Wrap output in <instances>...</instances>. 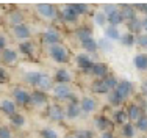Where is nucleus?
I'll return each mask as SVG.
<instances>
[{"instance_id": "f257e3e1", "label": "nucleus", "mask_w": 147, "mask_h": 138, "mask_svg": "<svg viewBox=\"0 0 147 138\" xmlns=\"http://www.w3.org/2000/svg\"><path fill=\"white\" fill-rule=\"evenodd\" d=\"M49 54H50L52 60L57 63H67L69 61V52L63 44H55L49 47Z\"/></svg>"}, {"instance_id": "f03ea898", "label": "nucleus", "mask_w": 147, "mask_h": 138, "mask_svg": "<svg viewBox=\"0 0 147 138\" xmlns=\"http://www.w3.org/2000/svg\"><path fill=\"white\" fill-rule=\"evenodd\" d=\"M133 90H135V88H133L131 82H128V80H121V82L117 83V86L114 88L113 91L117 94L119 97H121V101L124 102L125 99L130 97L131 94H133Z\"/></svg>"}, {"instance_id": "7ed1b4c3", "label": "nucleus", "mask_w": 147, "mask_h": 138, "mask_svg": "<svg viewBox=\"0 0 147 138\" xmlns=\"http://www.w3.org/2000/svg\"><path fill=\"white\" fill-rule=\"evenodd\" d=\"M13 97H14L17 105H30L31 104V93L22 86H17L13 90Z\"/></svg>"}, {"instance_id": "20e7f679", "label": "nucleus", "mask_w": 147, "mask_h": 138, "mask_svg": "<svg viewBox=\"0 0 147 138\" xmlns=\"http://www.w3.org/2000/svg\"><path fill=\"white\" fill-rule=\"evenodd\" d=\"M42 41L47 46L59 44V41H61V35H59V31L57 30V28H47V30L42 33Z\"/></svg>"}, {"instance_id": "39448f33", "label": "nucleus", "mask_w": 147, "mask_h": 138, "mask_svg": "<svg viewBox=\"0 0 147 138\" xmlns=\"http://www.w3.org/2000/svg\"><path fill=\"white\" fill-rule=\"evenodd\" d=\"M36 11L44 19H53L57 16V8L53 5H50V3H39V5H36Z\"/></svg>"}, {"instance_id": "423d86ee", "label": "nucleus", "mask_w": 147, "mask_h": 138, "mask_svg": "<svg viewBox=\"0 0 147 138\" xmlns=\"http://www.w3.org/2000/svg\"><path fill=\"white\" fill-rule=\"evenodd\" d=\"M47 116L52 119V121H55V122H61L63 119H64V116H66V111L63 110L58 104H53V105H50V107H49Z\"/></svg>"}, {"instance_id": "0eeeda50", "label": "nucleus", "mask_w": 147, "mask_h": 138, "mask_svg": "<svg viewBox=\"0 0 147 138\" xmlns=\"http://www.w3.org/2000/svg\"><path fill=\"white\" fill-rule=\"evenodd\" d=\"M13 35H14V38H17L20 42H24V41H27L30 38L31 30H30V27L27 25V24H22V25L13 27Z\"/></svg>"}, {"instance_id": "6e6552de", "label": "nucleus", "mask_w": 147, "mask_h": 138, "mask_svg": "<svg viewBox=\"0 0 147 138\" xmlns=\"http://www.w3.org/2000/svg\"><path fill=\"white\" fill-rule=\"evenodd\" d=\"M77 65H78V68L82 69L83 72H91V71H92L94 63L91 61V56L89 55L78 54V55H77Z\"/></svg>"}, {"instance_id": "1a4fd4ad", "label": "nucleus", "mask_w": 147, "mask_h": 138, "mask_svg": "<svg viewBox=\"0 0 147 138\" xmlns=\"http://www.w3.org/2000/svg\"><path fill=\"white\" fill-rule=\"evenodd\" d=\"M80 108H82V113H85V115L96 111V108H97L96 99H94V97H89V96H85L82 101H80Z\"/></svg>"}, {"instance_id": "9d476101", "label": "nucleus", "mask_w": 147, "mask_h": 138, "mask_svg": "<svg viewBox=\"0 0 147 138\" xmlns=\"http://www.w3.org/2000/svg\"><path fill=\"white\" fill-rule=\"evenodd\" d=\"M71 94H72V91H71V86H69V85H55L53 86L55 99H59V101H63V99H69Z\"/></svg>"}, {"instance_id": "9b49d317", "label": "nucleus", "mask_w": 147, "mask_h": 138, "mask_svg": "<svg viewBox=\"0 0 147 138\" xmlns=\"http://www.w3.org/2000/svg\"><path fill=\"white\" fill-rule=\"evenodd\" d=\"M49 102V97L47 94L44 93V91H33L31 93V104L36 105V107H44V105H47Z\"/></svg>"}, {"instance_id": "f8f14e48", "label": "nucleus", "mask_w": 147, "mask_h": 138, "mask_svg": "<svg viewBox=\"0 0 147 138\" xmlns=\"http://www.w3.org/2000/svg\"><path fill=\"white\" fill-rule=\"evenodd\" d=\"M61 17H63V20H64V22L74 24V22H77V19H78V14L74 11L71 5H66L64 8L61 10Z\"/></svg>"}, {"instance_id": "ddd939ff", "label": "nucleus", "mask_w": 147, "mask_h": 138, "mask_svg": "<svg viewBox=\"0 0 147 138\" xmlns=\"http://www.w3.org/2000/svg\"><path fill=\"white\" fill-rule=\"evenodd\" d=\"M0 60H2L5 65L8 66H13L14 63L17 61V52L13 50V49H5L2 50V55H0Z\"/></svg>"}, {"instance_id": "4468645a", "label": "nucleus", "mask_w": 147, "mask_h": 138, "mask_svg": "<svg viewBox=\"0 0 147 138\" xmlns=\"http://www.w3.org/2000/svg\"><path fill=\"white\" fill-rule=\"evenodd\" d=\"M0 111L11 118L13 115H16V104L9 99H3V101H0Z\"/></svg>"}, {"instance_id": "2eb2a0df", "label": "nucleus", "mask_w": 147, "mask_h": 138, "mask_svg": "<svg viewBox=\"0 0 147 138\" xmlns=\"http://www.w3.org/2000/svg\"><path fill=\"white\" fill-rule=\"evenodd\" d=\"M91 72L97 77V80H103L105 77H108V66L105 63H94Z\"/></svg>"}, {"instance_id": "dca6fc26", "label": "nucleus", "mask_w": 147, "mask_h": 138, "mask_svg": "<svg viewBox=\"0 0 147 138\" xmlns=\"http://www.w3.org/2000/svg\"><path fill=\"white\" fill-rule=\"evenodd\" d=\"M6 17H8L6 20H8L13 27H17V25H22L24 24V13L19 11V10H13V11H9V14Z\"/></svg>"}, {"instance_id": "f3484780", "label": "nucleus", "mask_w": 147, "mask_h": 138, "mask_svg": "<svg viewBox=\"0 0 147 138\" xmlns=\"http://www.w3.org/2000/svg\"><path fill=\"white\" fill-rule=\"evenodd\" d=\"M127 118L130 119V121H138L139 118H141L142 116V110H141V107H139V105H136V104H130L127 107Z\"/></svg>"}, {"instance_id": "a211bd4d", "label": "nucleus", "mask_w": 147, "mask_h": 138, "mask_svg": "<svg viewBox=\"0 0 147 138\" xmlns=\"http://www.w3.org/2000/svg\"><path fill=\"white\" fill-rule=\"evenodd\" d=\"M38 88H39V91H44V93L49 90H53V80H52V77L47 75V74H41Z\"/></svg>"}, {"instance_id": "6ab92c4d", "label": "nucleus", "mask_w": 147, "mask_h": 138, "mask_svg": "<svg viewBox=\"0 0 147 138\" xmlns=\"http://www.w3.org/2000/svg\"><path fill=\"white\" fill-rule=\"evenodd\" d=\"M55 82L57 85H69L71 82V74L67 69H58L55 72Z\"/></svg>"}, {"instance_id": "aec40b11", "label": "nucleus", "mask_w": 147, "mask_h": 138, "mask_svg": "<svg viewBox=\"0 0 147 138\" xmlns=\"http://www.w3.org/2000/svg\"><path fill=\"white\" fill-rule=\"evenodd\" d=\"M119 10H121L124 20H127V22H130V20H133L136 17V10L131 5H122V8H119Z\"/></svg>"}, {"instance_id": "412c9836", "label": "nucleus", "mask_w": 147, "mask_h": 138, "mask_svg": "<svg viewBox=\"0 0 147 138\" xmlns=\"http://www.w3.org/2000/svg\"><path fill=\"white\" fill-rule=\"evenodd\" d=\"M94 124L99 130H102V132H108V130L111 129V121L107 118V116H97L96 121H94Z\"/></svg>"}, {"instance_id": "4be33fe9", "label": "nucleus", "mask_w": 147, "mask_h": 138, "mask_svg": "<svg viewBox=\"0 0 147 138\" xmlns=\"http://www.w3.org/2000/svg\"><path fill=\"white\" fill-rule=\"evenodd\" d=\"M133 65L138 71H147V54H138L133 58Z\"/></svg>"}, {"instance_id": "5701e85b", "label": "nucleus", "mask_w": 147, "mask_h": 138, "mask_svg": "<svg viewBox=\"0 0 147 138\" xmlns=\"http://www.w3.org/2000/svg\"><path fill=\"white\" fill-rule=\"evenodd\" d=\"M82 115V108H80V104H69L67 108H66V118L67 119H75Z\"/></svg>"}, {"instance_id": "b1692460", "label": "nucleus", "mask_w": 147, "mask_h": 138, "mask_svg": "<svg viewBox=\"0 0 147 138\" xmlns=\"http://www.w3.org/2000/svg\"><path fill=\"white\" fill-rule=\"evenodd\" d=\"M82 47L85 49L86 52H89V54H94V52H97L99 46H97V41L91 36V38H86V39L82 41Z\"/></svg>"}, {"instance_id": "393cba45", "label": "nucleus", "mask_w": 147, "mask_h": 138, "mask_svg": "<svg viewBox=\"0 0 147 138\" xmlns=\"http://www.w3.org/2000/svg\"><path fill=\"white\" fill-rule=\"evenodd\" d=\"M19 50L25 56H33L34 55V44L31 41H24L19 44Z\"/></svg>"}, {"instance_id": "a878e982", "label": "nucleus", "mask_w": 147, "mask_h": 138, "mask_svg": "<svg viewBox=\"0 0 147 138\" xmlns=\"http://www.w3.org/2000/svg\"><path fill=\"white\" fill-rule=\"evenodd\" d=\"M92 91L96 94H107V93H110V88L107 86V83L103 80H96L92 83Z\"/></svg>"}, {"instance_id": "bb28decb", "label": "nucleus", "mask_w": 147, "mask_h": 138, "mask_svg": "<svg viewBox=\"0 0 147 138\" xmlns=\"http://www.w3.org/2000/svg\"><path fill=\"white\" fill-rule=\"evenodd\" d=\"M128 28H130V33H131V31L139 33V31L144 30V22H142V19H139V17L136 16L133 20H130V22H128Z\"/></svg>"}, {"instance_id": "cd10ccee", "label": "nucleus", "mask_w": 147, "mask_h": 138, "mask_svg": "<svg viewBox=\"0 0 147 138\" xmlns=\"http://www.w3.org/2000/svg\"><path fill=\"white\" fill-rule=\"evenodd\" d=\"M108 22H110L111 27H117L119 24L124 22V17H122V14H121V10H116L114 13H111L110 16H108Z\"/></svg>"}, {"instance_id": "c85d7f7f", "label": "nucleus", "mask_w": 147, "mask_h": 138, "mask_svg": "<svg viewBox=\"0 0 147 138\" xmlns=\"http://www.w3.org/2000/svg\"><path fill=\"white\" fill-rule=\"evenodd\" d=\"M136 135V126L131 124V122H125L122 126V137L125 138H135Z\"/></svg>"}, {"instance_id": "c756f323", "label": "nucleus", "mask_w": 147, "mask_h": 138, "mask_svg": "<svg viewBox=\"0 0 147 138\" xmlns=\"http://www.w3.org/2000/svg\"><path fill=\"white\" fill-rule=\"evenodd\" d=\"M41 74L42 72H36V71H31L25 75V82L31 85V86H38V83H39V79H41Z\"/></svg>"}, {"instance_id": "7c9ffc66", "label": "nucleus", "mask_w": 147, "mask_h": 138, "mask_svg": "<svg viewBox=\"0 0 147 138\" xmlns=\"http://www.w3.org/2000/svg\"><path fill=\"white\" fill-rule=\"evenodd\" d=\"M105 38L107 39H110V41H117V39H121V33H119V30H117V27H108L107 30H105Z\"/></svg>"}, {"instance_id": "2f4dec72", "label": "nucleus", "mask_w": 147, "mask_h": 138, "mask_svg": "<svg viewBox=\"0 0 147 138\" xmlns=\"http://www.w3.org/2000/svg\"><path fill=\"white\" fill-rule=\"evenodd\" d=\"M113 119H114V122H116V124H125V122L128 121V118H127V111L122 110V108H119V110L114 111Z\"/></svg>"}, {"instance_id": "473e14b6", "label": "nucleus", "mask_w": 147, "mask_h": 138, "mask_svg": "<svg viewBox=\"0 0 147 138\" xmlns=\"http://www.w3.org/2000/svg\"><path fill=\"white\" fill-rule=\"evenodd\" d=\"M119 41H121V42H122V46H125V47H131V46L136 42V38H135V35H133V33L127 31V33L122 35Z\"/></svg>"}, {"instance_id": "72a5a7b5", "label": "nucleus", "mask_w": 147, "mask_h": 138, "mask_svg": "<svg viewBox=\"0 0 147 138\" xmlns=\"http://www.w3.org/2000/svg\"><path fill=\"white\" fill-rule=\"evenodd\" d=\"M9 121H11V124L14 127H22L25 124V116L20 115V113H16V115H13L11 118H9Z\"/></svg>"}, {"instance_id": "f704fd0d", "label": "nucleus", "mask_w": 147, "mask_h": 138, "mask_svg": "<svg viewBox=\"0 0 147 138\" xmlns=\"http://www.w3.org/2000/svg\"><path fill=\"white\" fill-rule=\"evenodd\" d=\"M94 22H96L99 27H103L105 24L108 22V17H107V14H105L103 11H99V13H96V14H94Z\"/></svg>"}, {"instance_id": "c9c22d12", "label": "nucleus", "mask_w": 147, "mask_h": 138, "mask_svg": "<svg viewBox=\"0 0 147 138\" xmlns=\"http://www.w3.org/2000/svg\"><path fill=\"white\" fill-rule=\"evenodd\" d=\"M75 35H77V38H78L80 42H82L83 39H86V38H91V36H92L89 28H78V30L75 31Z\"/></svg>"}, {"instance_id": "e433bc0d", "label": "nucleus", "mask_w": 147, "mask_h": 138, "mask_svg": "<svg viewBox=\"0 0 147 138\" xmlns=\"http://www.w3.org/2000/svg\"><path fill=\"white\" fill-rule=\"evenodd\" d=\"M71 6H72V10L78 14V16H80V14H86V13H88V5H85V3H72Z\"/></svg>"}, {"instance_id": "4c0bfd02", "label": "nucleus", "mask_w": 147, "mask_h": 138, "mask_svg": "<svg viewBox=\"0 0 147 138\" xmlns=\"http://www.w3.org/2000/svg\"><path fill=\"white\" fill-rule=\"evenodd\" d=\"M136 129L141 130V132H147V115H142L141 118L136 121Z\"/></svg>"}, {"instance_id": "58836bf2", "label": "nucleus", "mask_w": 147, "mask_h": 138, "mask_svg": "<svg viewBox=\"0 0 147 138\" xmlns=\"http://www.w3.org/2000/svg\"><path fill=\"white\" fill-rule=\"evenodd\" d=\"M103 82L107 83V86L110 88V91H111V90H114V88L117 86L119 80H117L114 75H108V77H105V79H103Z\"/></svg>"}, {"instance_id": "ea45409f", "label": "nucleus", "mask_w": 147, "mask_h": 138, "mask_svg": "<svg viewBox=\"0 0 147 138\" xmlns=\"http://www.w3.org/2000/svg\"><path fill=\"white\" fill-rule=\"evenodd\" d=\"M108 101H110V104L111 105H114V107H119V105L122 104V101H121V97L117 96L114 91H110V96H108Z\"/></svg>"}, {"instance_id": "a19ab883", "label": "nucleus", "mask_w": 147, "mask_h": 138, "mask_svg": "<svg viewBox=\"0 0 147 138\" xmlns=\"http://www.w3.org/2000/svg\"><path fill=\"white\" fill-rule=\"evenodd\" d=\"M41 137L42 138H58V133L55 132L53 129H47V127H45V129L41 130Z\"/></svg>"}, {"instance_id": "79ce46f5", "label": "nucleus", "mask_w": 147, "mask_h": 138, "mask_svg": "<svg viewBox=\"0 0 147 138\" xmlns=\"http://www.w3.org/2000/svg\"><path fill=\"white\" fill-rule=\"evenodd\" d=\"M97 46H99V49H102L103 52H108V50H111L110 39H107V38H103V39H100L99 42H97Z\"/></svg>"}, {"instance_id": "37998d69", "label": "nucleus", "mask_w": 147, "mask_h": 138, "mask_svg": "<svg viewBox=\"0 0 147 138\" xmlns=\"http://www.w3.org/2000/svg\"><path fill=\"white\" fill-rule=\"evenodd\" d=\"M116 10H119V6H116V5H113V3H108V5H103V13L107 14V17L110 16L111 13H114Z\"/></svg>"}, {"instance_id": "c03bdc74", "label": "nucleus", "mask_w": 147, "mask_h": 138, "mask_svg": "<svg viewBox=\"0 0 147 138\" xmlns=\"http://www.w3.org/2000/svg\"><path fill=\"white\" fill-rule=\"evenodd\" d=\"M75 137L77 138H94V133L91 130H78L75 133Z\"/></svg>"}, {"instance_id": "a18cd8bd", "label": "nucleus", "mask_w": 147, "mask_h": 138, "mask_svg": "<svg viewBox=\"0 0 147 138\" xmlns=\"http://www.w3.org/2000/svg\"><path fill=\"white\" fill-rule=\"evenodd\" d=\"M0 138H13V132L8 129V127L2 126L0 127Z\"/></svg>"}, {"instance_id": "49530a36", "label": "nucleus", "mask_w": 147, "mask_h": 138, "mask_svg": "<svg viewBox=\"0 0 147 138\" xmlns=\"http://www.w3.org/2000/svg\"><path fill=\"white\" fill-rule=\"evenodd\" d=\"M136 42H138L141 47H146V49H147V35H146V33L138 35V36H136Z\"/></svg>"}, {"instance_id": "de8ad7c7", "label": "nucleus", "mask_w": 147, "mask_h": 138, "mask_svg": "<svg viewBox=\"0 0 147 138\" xmlns=\"http://www.w3.org/2000/svg\"><path fill=\"white\" fill-rule=\"evenodd\" d=\"M6 82H8V72H6V69L0 68V85Z\"/></svg>"}, {"instance_id": "09e8293b", "label": "nucleus", "mask_w": 147, "mask_h": 138, "mask_svg": "<svg viewBox=\"0 0 147 138\" xmlns=\"http://www.w3.org/2000/svg\"><path fill=\"white\" fill-rule=\"evenodd\" d=\"M6 49V38L0 33V50H5Z\"/></svg>"}, {"instance_id": "8fccbe9b", "label": "nucleus", "mask_w": 147, "mask_h": 138, "mask_svg": "<svg viewBox=\"0 0 147 138\" xmlns=\"http://www.w3.org/2000/svg\"><path fill=\"white\" fill-rule=\"evenodd\" d=\"M141 91H142V94L147 97V80H144L142 82V85H141Z\"/></svg>"}, {"instance_id": "3c124183", "label": "nucleus", "mask_w": 147, "mask_h": 138, "mask_svg": "<svg viewBox=\"0 0 147 138\" xmlns=\"http://www.w3.org/2000/svg\"><path fill=\"white\" fill-rule=\"evenodd\" d=\"M100 138H114V135H113V132H103Z\"/></svg>"}, {"instance_id": "603ef678", "label": "nucleus", "mask_w": 147, "mask_h": 138, "mask_svg": "<svg viewBox=\"0 0 147 138\" xmlns=\"http://www.w3.org/2000/svg\"><path fill=\"white\" fill-rule=\"evenodd\" d=\"M142 22H144V31H146V35H147V17H146V19H142Z\"/></svg>"}, {"instance_id": "864d4df0", "label": "nucleus", "mask_w": 147, "mask_h": 138, "mask_svg": "<svg viewBox=\"0 0 147 138\" xmlns=\"http://www.w3.org/2000/svg\"><path fill=\"white\" fill-rule=\"evenodd\" d=\"M66 138H77L75 135H69V137H66Z\"/></svg>"}, {"instance_id": "5fc2aeb1", "label": "nucleus", "mask_w": 147, "mask_h": 138, "mask_svg": "<svg viewBox=\"0 0 147 138\" xmlns=\"http://www.w3.org/2000/svg\"><path fill=\"white\" fill-rule=\"evenodd\" d=\"M146 110H147V108H146Z\"/></svg>"}]
</instances>
